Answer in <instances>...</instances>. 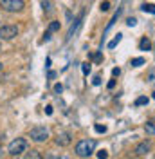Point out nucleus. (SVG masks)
<instances>
[{
	"instance_id": "dca6fc26",
	"label": "nucleus",
	"mask_w": 155,
	"mask_h": 159,
	"mask_svg": "<svg viewBox=\"0 0 155 159\" xmlns=\"http://www.w3.org/2000/svg\"><path fill=\"white\" fill-rule=\"evenodd\" d=\"M141 105H148V98L146 96H141V98L135 99V107H141Z\"/></svg>"
},
{
	"instance_id": "9b49d317",
	"label": "nucleus",
	"mask_w": 155,
	"mask_h": 159,
	"mask_svg": "<svg viewBox=\"0 0 155 159\" xmlns=\"http://www.w3.org/2000/svg\"><path fill=\"white\" fill-rule=\"evenodd\" d=\"M24 159H43V157H42V154H40L38 150H29Z\"/></svg>"
},
{
	"instance_id": "a878e982",
	"label": "nucleus",
	"mask_w": 155,
	"mask_h": 159,
	"mask_svg": "<svg viewBox=\"0 0 155 159\" xmlns=\"http://www.w3.org/2000/svg\"><path fill=\"white\" fill-rule=\"evenodd\" d=\"M45 114H47V116H51V114H52V107H51V105H47V107H45Z\"/></svg>"
},
{
	"instance_id": "9d476101",
	"label": "nucleus",
	"mask_w": 155,
	"mask_h": 159,
	"mask_svg": "<svg viewBox=\"0 0 155 159\" xmlns=\"http://www.w3.org/2000/svg\"><path fill=\"white\" fill-rule=\"evenodd\" d=\"M144 130H146V134H148V136H155V119H152V121H148V123H146Z\"/></svg>"
},
{
	"instance_id": "4468645a",
	"label": "nucleus",
	"mask_w": 155,
	"mask_h": 159,
	"mask_svg": "<svg viewBox=\"0 0 155 159\" xmlns=\"http://www.w3.org/2000/svg\"><path fill=\"white\" fill-rule=\"evenodd\" d=\"M60 25H61V24H60V22H56V20H54V22H51V24H49V33H54V31H58L60 29Z\"/></svg>"
},
{
	"instance_id": "f03ea898",
	"label": "nucleus",
	"mask_w": 155,
	"mask_h": 159,
	"mask_svg": "<svg viewBox=\"0 0 155 159\" xmlns=\"http://www.w3.org/2000/svg\"><path fill=\"white\" fill-rule=\"evenodd\" d=\"M24 7H25L24 0H0V9L7 13H20Z\"/></svg>"
},
{
	"instance_id": "0eeeda50",
	"label": "nucleus",
	"mask_w": 155,
	"mask_h": 159,
	"mask_svg": "<svg viewBox=\"0 0 155 159\" xmlns=\"http://www.w3.org/2000/svg\"><path fill=\"white\" fill-rule=\"evenodd\" d=\"M150 150H152V143H150V141H143V143H139L135 147V154L137 156H144Z\"/></svg>"
},
{
	"instance_id": "412c9836",
	"label": "nucleus",
	"mask_w": 155,
	"mask_h": 159,
	"mask_svg": "<svg viewBox=\"0 0 155 159\" xmlns=\"http://www.w3.org/2000/svg\"><path fill=\"white\" fill-rule=\"evenodd\" d=\"M42 6H43V11L45 13H51V4L49 2H42Z\"/></svg>"
},
{
	"instance_id": "6e6552de",
	"label": "nucleus",
	"mask_w": 155,
	"mask_h": 159,
	"mask_svg": "<svg viewBox=\"0 0 155 159\" xmlns=\"http://www.w3.org/2000/svg\"><path fill=\"white\" fill-rule=\"evenodd\" d=\"M139 49L141 51H150L152 49V42H150V38L144 36V38L141 40V42H139Z\"/></svg>"
},
{
	"instance_id": "2eb2a0df",
	"label": "nucleus",
	"mask_w": 155,
	"mask_h": 159,
	"mask_svg": "<svg viewBox=\"0 0 155 159\" xmlns=\"http://www.w3.org/2000/svg\"><path fill=\"white\" fill-rule=\"evenodd\" d=\"M143 63H144V58H134L132 61H130V65H132V67H141Z\"/></svg>"
},
{
	"instance_id": "b1692460",
	"label": "nucleus",
	"mask_w": 155,
	"mask_h": 159,
	"mask_svg": "<svg viewBox=\"0 0 155 159\" xmlns=\"http://www.w3.org/2000/svg\"><path fill=\"white\" fill-rule=\"evenodd\" d=\"M119 74H121V69H119V67H116V69L112 70V76H114V78H117Z\"/></svg>"
},
{
	"instance_id": "f257e3e1",
	"label": "nucleus",
	"mask_w": 155,
	"mask_h": 159,
	"mask_svg": "<svg viewBox=\"0 0 155 159\" xmlns=\"http://www.w3.org/2000/svg\"><path fill=\"white\" fill-rule=\"evenodd\" d=\"M96 139H81L76 145V156L79 157H90L96 150Z\"/></svg>"
},
{
	"instance_id": "39448f33",
	"label": "nucleus",
	"mask_w": 155,
	"mask_h": 159,
	"mask_svg": "<svg viewBox=\"0 0 155 159\" xmlns=\"http://www.w3.org/2000/svg\"><path fill=\"white\" fill-rule=\"evenodd\" d=\"M18 34L16 25H2L0 27V40H13Z\"/></svg>"
},
{
	"instance_id": "2f4dec72",
	"label": "nucleus",
	"mask_w": 155,
	"mask_h": 159,
	"mask_svg": "<svg viewBox=\"0 0 155 159\" xmlns=\"http://www.w3.org/2000/svg\"><path fill=\"white\" fill-rule=\"evenodd\" d=\"M152 96H153V99H155V92H153V94H152Z\"/></svg>"
},
{
	"instance_id": "473e14b6",
	"label": "nucleus",
	"mask_w": 155,
	"mask_h": 159,
	"mask_svg": "<svg viewBox=\"0 0 155 159\" xmlns=\"http://www.w3.org/2000/svg\"><path fill=\"white\" fill-rule=\"evenodd\" d=\"M0 51H2V43H0Z\"/></svg>"
},
{
	"instance_id": "423d86ee",
	"label": "nucleus",
	"mask_w": 155,
	"mask_h": 159,
	"mask_svg": "<svg viewBox=\"0 0 155 159\" xmlns=\"http://www.w3.org/2000/svg\"><path fill=\"white\" fill-rule=\"evenodd\" d=\"M70 141H72V138H70V134H69L67 130L58 132V136H56V145H60V147H67V145H70Z\"/></svg>"
},
{
	"instance_id": "c85d7f7f",
	"label": "nucleus",
	"mask_w": 155,
	"mask_h": 159,
	"mask_svg": "<svg viewBox=\"0 0 155 159\" xmlns=\"http://www.w3.org/2000/svg\"><path fill=\"white\" fill-rule=\"evenodd\" d=\"M94 60H96V61H101V52H97L96 56H94Z\"/></svg>"
},
{
	"instance_id": "cd10ccee",
	"label": "nucleus",
	"mask_w": 155,
	"mask_h": 159,
	"mask_svg": "<svg viewBox=\"0 0 155 159\" xmlns=\"http://www.w3.org/2000/svg\"><path fill=\"white\" fill-rule=\"evenodd\" d=\"M51 34H52V33H45V34H43V40H45V42H49V40H51Z\"/></svg>"
},
{
	"instance_id": "4be33fe9",
	"label": "nucleus",
	"mask_w": 155,
	"mask_h": 159,
	"mask_svg": "<svg viewBox=\"0 0 155 159\" xmlns=\"http://www.w3.org/2000/svg\"><path fill=\"white\" fill-rule=\"evenodd\" d=\"M81 69H83V74H88V72H90V65H88V63H83Z\"/></svg>"
},
{
	"instance_id": "7ed1b4c3",
	"label": "nucleus",
	"mask_w": 155,
	"mask_h": 159,
	"mask_svg": "<svg viewBox=\"0 0 155 159\" xmlns=\"http://www.w3.org/2000/svg\"><path fill=\"white\" fill-rule=\"evenodd\" d=\"M27 150V141L24 138H16L13 139L9 143V147H7V152H9L11 156H20L22 152H25Z\"/></svg>"
},
{
	"instance_id": "5701e85b",
	"label": "nucleus",
	"mask_w": 155,
	"mask_h": 159,
	"mask_svg": "<svg viewBox=\"0 0 155 159\" xmlns=\"http://www.w3.org/2000/svg\"><path fill=\"white\" fill-rule=\"evenodd\" d=\"M61 90H63V85H61V83H56V85H54V92L61 94Z\"/></svg>"
},
{
	"instance_id": "20e7f679",
	"label": "nucleus",
	"mask_w": 155,
	"mask_h": 159,
	"mask_svg": "<svg viewBox=\"0 0 155 159\" xmlns=\"http://www.w3.org/2000/svg\"><path fill=\"white\" fill-rule=\"evenodd\" d=\"M47 138H49V130L45 127H34V129H31V139L33 141L43 143V141H47Z\"/></svg>"
},
{
	"instance_id": "aec40b11",
	"label": "nucleus",
	"mask_w": 155,
	"mask_h": 159,
	"mask_svg": "<svg viewBox=\"0 0 155 159\" xmlns=\"http://www.w3.org/2000/svg\"><path fill=\"white\" fill-rule=\"evenodd\" d=\"M97 157H99V159H107L108 157V152H107V150H101V152L97 154Z\"/></svg>"
},
{
	"instance_id": "a211bd4d",
	"label": "nucleus",
	"mask_w": 155,
	"mask_h": 159,
	"mask_svg": "<svg viewBox=\"0 0 155 159\" xmlns=\"http://www.w3.org/2000/svg\"><path fill=\"white\" fill-rule=\"evenodd\" d=\"M135 24H137V20H135V18H132V16H130V18L126 20V25H128V27H134Z\"/></svg>"
},
{
	"instance_id": "bb28decb",
	"label": "nucleus",
	"mask_w": 155,
	"mask_h": 159,
	"mask_svg": "<svg viewBox=\"0 0 155 159\" xmlns=\"http://www.w3.org/2000/svg\"><path fill=\"white\" fill-rule=\"evenodd\" d=\"M114 87H116V80H110L108 81V89H114Z\"/></svg>"
},
{
	"instance_id": "7c9ffc66",
	"label": "nucleus",
	"mask_w": 155,
	"mask_h": 159,
	"mask_svg": "<svg viewBox=\"0 0 155 159\" xmlns=\"http://www.w3.org/2000/svg\"><path fill=\"white\" fill-rule=\"evenodd\" d=\"M2 69H4V65H2V61H0V70H2Z\"/></svg>"
},
{
	"instance_id": "393cba45",
	"label": "nucleus",
	"mask_w": 155,
	"mask_h": 159,
	"mask_svg": "<svg viewBox=\"0 0 155 159\" xmlns=\"http://www.w3.org/2000/svg\"><path fill=\"white\" fill-rule=\"evenodd\" d=\"M92 83H94V85H99V83H101V78H99V76H94Z\"/></svg>"
},
{
	"instance_id": "1a4fd4ad",
	"label": "nucleus",
	"mask_w": 155,
	"mask_h": 159,
	"mask_svg": "<svg viewBox=\"0 0 155 159\" xmlns=\"http://www.w3.org/2000/svg\"><path fill=\"white\" fill-rule=\"evenodd\" d=\"M81 16H83V15H79V18L76 20V24H72V25H70V29H69V33H67V40H70V38H72L74 31H76L78 27H79V24H81Z\"/></svg>"
},
{
	"instance_id": "ddd939ff",
	"label": "nucleus",
	"mask_w": 155,
	"mask_h": 159,
	"mask_svg": "<svg viewBox=\"0 0 155 159\" xmlns=\"http://www.w3.org/2000/svg\"><path fill=\"white\" fill-rule=\"evenodd\" d=\"M121 40H123V34H117L116 38L112 40V42H108V47H110V49H114V47H116V45L119 43V42H121Z\"/></svg>"
},
{
	"instance_id": "f8f14e48",
	"label": "nucleus",
	"mask_w": 155,
	"mask_h": 159,
	"mask_svg": "<svg viewBox=\"0 0 155 159\" xmlns=\"http://www.w3.org/2000/svg\"><path fill=\"white\" fill-rule=\"evenodd\" d=\"M141 9L144 11V13L155 15V6H153V4H143V6H141Z\"/></svg>"
},
{
	"instance_id": "f3484780",
	"label": "nucleus",
	"mask_w": 155,
	"mask_h": 159,
	"mask_svg": "<svg viewBox=\"0 0 155 159\" xmlns=\"http://www.w3.org/2000/svg\"><path fill=\"white\" fill-rule=\"evenodd\" d=\"M94 130H96L97 134H105V132H107V127H105V125H96Z\"/></svg>"
},
{
	"instance_id": "6ab92c4d",
	"label": "nucleus",
	"mask_w": 155,
	"mask_h": 159,
	"mask_svg": "<svg viewBox=\"0 0 155 159\" xmlns=\"http://www.w3.org/2000/svg\"><path fill=\"white\" fill-rule=\"evenodd\" d=\"M108 9H110V2H107V0L101 2V11H108Z\"/></svg>"
},
{
	"instance_id": "c756f323",
	"label": "nucleus",
	"mask_w": 155,
	"mask_h": 159,
	"mask_svg": "<svg viewBox=\"0 0 155 159\" xmlns=\"http://www.w3.org/2000/svg\"><path fill=\"white\" fill-rule=\"evenodd\" d=\"M49 159H63V157H56V156H51Z\"/></svg>"
}]
</instances>
